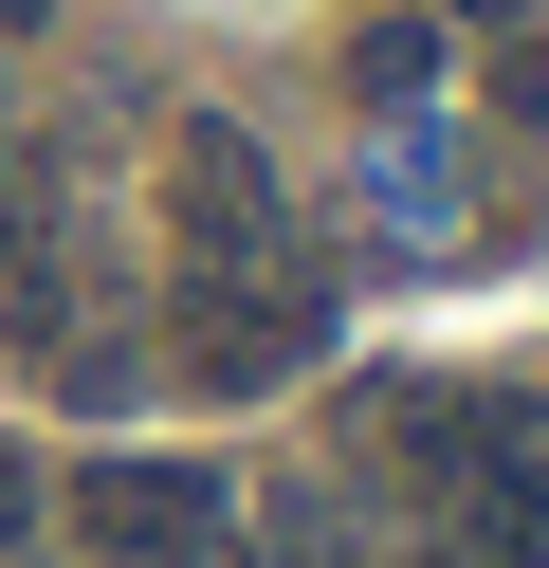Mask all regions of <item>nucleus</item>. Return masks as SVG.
Masks as SVG:
<instances>
[{
	"label": "nucleus",
	"instance_id": "nucleus-8",
	"mask_svg": "<svg viewBox=\"0 0 549 568\" xmlns=\"http://www.w3.org/2000/svg\"><path fill=\"white\" fill-rule=\"evenodd\" d=\"M183 568H256V550H238V531H220V550H183Z\"/></svg>",
	"mask_w": 549,
	"mask_h": 568
},
{
	"label": "nucleus",
	"instance_id": "nucleus-4",
	"mask_svg": "<svg viewBox=\"0 0 549 568\" xmlns=\"http://www.w3.org/2000/svg\"><path fill=\"white\" fill-rule=\"evenodd\" d=\"M439 568H549V458H476L439 514Z\"/></svg>",
	"mask_w": 549,
	"mask_h": 568
},
{
	"label": "nucleus",
	"instance_id": "nucleus-2",
	"mask_svg": "<svg viewBox=\"0 0 549 568\" xmlns=\"http://www.w3.org/2000/svg\"><path fill=\"white\" fill-rule=\"evenodd\" d=\"M312 331H329V294L312 275H183V385H293L312 367Z\"/></svg>",
	"mask_w": 549,
	"mask_h": 568
},
{
	"label": "nucleus",
	"instance_id": "nucleus-5",
	"mask_svg": "<svg viewBox=\"0 0 549 568\" xmlns=\"http://www.w3.org/2000/svg\"><path fill=\"white\" fill-rule=\"evenodd\" d=\"M421 74H439V38H421V19H385V38H366V92H385V111H421Z\"/></svg>",
	"mask_w": 549,
	"mask_h": 568
},
{
	"label": "nucleus",
	"instance_id": "nucleus-6",
	"mask_svg": "<svg viewBox=\"0 0 549 568\" xmlns=\"http://www.w3.org/2000/svg\"><path fill=\"white\" fill-rule=\"evenodd\" d=\"M19 531H37V458L0 440V550H19Z\"/></svg>",
	"mask_w": 549,
	"mask_h": 568
},
{
	"label": "nucleus",
	"instance_id": "nucleus-7",
	"mask_svg": "<svg viewBox=\"0 0 549 568\" xmlns=\"http://www.w3.org/2000/svg\"><path fill=\"white\" fill-rule=\"evenodd\" d=\"M37 19H55V0H0V38H37Z\"/></svg>",
	"mask_w": 549,
	"mask_h": 568
},
{
	"label": "nucleus",
	"instance_id": "nucleus-1",
	"mask_svg": "<svg viewBox=\"0 0 549 568\" xmlns=\"http://www.w3.org/2000/svg\"><path fill=\"white\" fill-rule=\"evenodd\" d=\"M165 221H183V275H312L293 184L256 165V129H183L165 148Z\"/></svg>",
	"mask_w": 549,
	"mask_h": 568
},
{
	"label": "nucleus",
	"instance_id": "nucleus-3",
	"mask_svg": "<svg viewBox=\"0 0 549 568\" xmlns=\"http://www.w3.org/2000/svg\"><path fill=\"white\" fill-rule=\"evenodd\" d=\"M73 531L129 550V568H183V550H220V477H183V458H92V477H73Z\"/></svg>",
	"mask_w": 549,
	"mask_h": 568
}]
</instances>
